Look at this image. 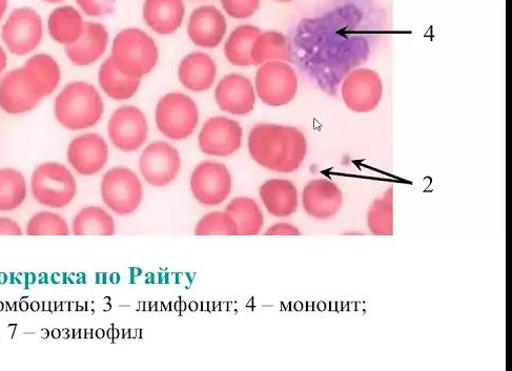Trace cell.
I'll use <instances>...</instances> for the list:
<instances>
[{
  "instance_id": "1",
  "label": "cell",
  "mask_w": 512,
  "mask_h": 371,
  "mask_svg": "<svg viewBox=\"0 0 512 371\" xmlns=\"http://www.w3.org/2000/svg\"><path fill=\"white\" fill-rule=\"evenodd\" d=\"M249 152L260 167L282 174L298 171L307 155L304 134L295 127L259 123L250 132Z\"/></svg>"
},
{
  "instance_id": "2",
  "label": "cell",
  "mask_w": 512,
  "mask_h": 371,
  "mask_svg": "<svg viewBox=\"0 0 512 371\" xmlns=\"http://www.w3.org/2000/svg\"><path fill=\"white\" fill-rule=\"evenodd\" d=\"M57 121L71 131L93 128L104 116V100L96 88L85 81L71 82L55 99Z\"/></svg>"
},
{
  "instance_id": "3",
  "label": "cell",
  "mask_w": 512,
  "mask_h": 371,
  "mask_svg": "<svg viewBox=\"0 0 512 371\" xmlns=\"http://www.w3.org/2000/svg\"><path fill=\"white\" fill-rule=\"evenodd\" d=\"M111 58L120 72L142 78L156 67L159 51L150 35L131 28L117 34L113 41Z\"/></svg>"
},
{
  "instance_id": "4",
  "label": "cell",
  "mask_w": 512,
  "mask_h": 371,
  "mask_svg": "<svg viewBox=\"0 0 512 371\" xmlns=\"http://www.w3.org/2000/svg\"><path fill=\"white\" fill-rule=\"evenodd\" d=\"M31 190L39 204L51 209H64L77 195V182L64 164L46 162L33 172Z\"/></svg>"
},
{
  "instance_id": "5",
  "label": "cell",
  "mask_w": 512,
  "mask_h": 371,
  "mask_svg": "<svg viewBox=\"0 0 512 371\" xmlns=\"http://www.w3.org/2000/svg\"><path fill=\"white\" fill-rule=\"evenodd\" d=\"M156 126L159 132L172 140L189 138L199 122L195 101L186 94L169 93L163 96L156 107Z\"/></svg>"
},
{
  "instance_id": "6",
  "label": "cell",
  "mask_w": 512,
  "mask_h": 371,
  "mask_svg": "<svg viewBox=\"0 0 512 371\" xmlns=\"http://www.w3.org/2000/svg\"><path fill=\"white\" fill-rule=\"evenodd\" d=\"M256 94L265 105L283 107L298 92V77L286 61H269L260 66L255 78Z\"/></svg>"
},
{
  "instance_id": "7",
  "label": "cell",
  "mask_w": 512,
  "mask_h": 371,
  "mask_svg": "<svg viewBox=\"0 0 512 371\" xmlns=\"http://www.w3.org/2000/svg\"><path fill=\"white\" fill-rule=\"evenodd\" d=\"M102 201L119 216L133 214L143 199L139 177L129 168L118 167L108 171L100 183Z\"/></svg>"
},
{
  "instance_id": "8",
  "label": "cell",
  "mask_w": 512,
  "mask_h": 371,
  "mask_svg": "<svg viewBox=\"0 0 512 371\" xmlns=\"http://www.w3.org/2000/svg\"><path fill=\"white\" fill-rule=\"evenodd\" d=\"M44 35L43 19L31 8L14 10L7 19L2 38L8 50L18 56L38 48Z\"/></svg>"
},
{
  "instance_id": "9",
  "label": "cell",
  "mask_w": 512,
  "mask_h": 371,
  "mask_svg": "<svg viewBox=\"0 0 512 371\" xmlns=\"http://www.w3.org/2000/svg\"><path fill=\"white\" fill-rule=\"evenodd\" d=\"M191 191L202 205L216 206L227 200L232 192V176L223 163L204 161L191 176Z\"/></svg>"
},
{
  "instance_id": "10",
  "label": "cell",
  "mask_w": 512,
  "mask_h": 371,
  "mask_svg": "<svg viewBox=\"0 0 512 371\" xmlns=\"http://www.w3.org/2000/svg\"><path fill=\"white\" fill-rule=\"evenodd\" d=\"M108 133L116 149L125 153H134L148 139L149 125L147 117L136 107H121L112 114L109 120Z\"/></svg>"
},
{
  "instance_id": "11",
  "label": "cell",
  "mask_w": 512,
  "mask_h": 371,
  "mask_svg": "<svg viewBox=\"0 0 512 371\" xmlns=\"http://www.w3.org/2000/svg\"><path fill=\"white\" fill-rule=\"evenodd\" d=\"M181 158L178 150L170 143L156 141L142 152L139 169L145 180L156 188L167 187L178 176Z\"/></svg>"
},
{
  "instance_id": "12",
  "label": "cell",
  "mask_w": 512,
  "mask_h": 371,
  "mask_svg": "<svg viewBox=\"0 0 512 371\" xmlns=\"http://www.w3.org/2000/svg\"><path fill=\"white\" fill-rule=\"evenodd\" d=\"M345 106L355 113L376 110L383 96L380 75L371 69H357L348 75L342 85Z\"/></svg>"
},
{
  "instance_id": "13",
  "label": "cell",
  "mask_w": 512,
  "mask_h": 371,
  "mask_svg": "<svg viewBox=\"0 0 512 371\" xmlns=\"http://www.w3.org/2000/svg\"><path fill=\"white\" fill-rule=\"evenodd\" d=\"M243 130L240 123L228 117H212L204 123L198 137L202 153L215 157H229L239 151Z\"/></svg>"
},
{
  "instance_id": "14",
  "label": "cell",
  "mask_w": 512,
  "mask_h": 371,
  "mask_svg": "<svg viewBox=\"0 0 512 371\" xmlns=\"http://www.w3.org/2000/svg\"><path fill=\"white\" fill-rule=\"evenodd\" d=\"M68 161L80 175L93 176L106 167L109 146L100 135L88 133L74 138L69 144Z\"/></svg>"
},
{
  "instance_id": "15",
  "label": "cell",
  "mask_w": 512,
  "mask_h": 371,
  "mask_svg": "<svg viewBox=\"0 0 512 371\" xmlns=\"http://www.w3.org/2000/svg\"><path fill=\"white\" fill-rule=\"evenodd\" d=\"M219 109L235 116L250 114L255 107L256 92L252 81L240 74L224 76L215 90Z\"/></svg>"
},
{
  "instance_id": "16",
  "label": "cell",
  "mask_w": 512,
  "mask_h": 371,
  "mask_svg": "<svg viewBox=\"0 0 512 371\" xmlns=\"http://www.w3.org/2000/svg\"><path fill=\"white\" fill-rule=\"evenodd\" d=\"M302 204L305 213L310 217L329 220L339 214L343 195L335 182L329 179H315L305 185Z\"/></svg>"
},
{
  "instance_id": "17",
  "label": "cell",
  "mask_w": 512,
  "mask_h": 371,
  "mask_svg": "<svg viewBox=\"0 0 512 371\" xmlns=\"http://www.w3.org/2000/svg\"><path fill=\"white\" fill-rule=\"evenodd\" d=\"M227 30V19L214 6L197 8L193 11L188 25V34L192 43L203 49L217 48L222 43Z\"/></svg>"
},
{
  "instance_id": "18",
  "label": "cell",
  "mask_w": 512,
  "mask_h": 371,
  "mask_svg": "<svg viewBox=\"0 0 512 371\" xmlns=\"http://www.w3.org/2000/svg\"><path fill=\"white\" fill-rule=\"evenodd\" d=\"M40 99L34 94L23 68L15 69L0 80V108L8 114H25L35 109Z\"/></svg>"
},
{
  "instance_id": "19",
  "label": "cell",
  "mask_w": 512,
  "mask_h": 371,
  "mask_svg": "<svg viewBox=\"0 0 512 371\" xmlns=\"http://www.w3.org/2000/svg\"><path fill=\"white\" fill-rule=\"evenodd\" d=\"M109 33L104 25L85 23L83 33L73 44L66 46V54L71 63L78 67H88L96 63L107 51Z\"/></svg>"
},
{
  "instance_id": "20",
  "label": "cell",
  "mask_w": 512,
  "mask_h": 371,
  "mask_svg": "<svg viewBox=\"0 0 512 371\" xmlns=\"http://www.w3.org/2000/svg\"><path fill=\"white\" fill-rule=\"evenodd\" d=\"M217 76L215 60L203 52H194L181 60L178 78L181 85L194 93L209 91Z\"/></svg>"
},
{
  "instance_id": "21",
  "label": "cell",
  "mask_w": 512,
  "mask_h": 371,
  "mask_svg": "<svg viewBox=\"0 0 512 371\" xmlns=\"http://www.w3.org/2000/svg\"><path fill=\"white\" fill-rule=\"evenodd\" d=\"M142 15L152 31L168 36L181 27L186 16V7L183 0H146Z\"/></svg>"
},
{
  "instance_id": "22",
  "label": "cell",
  "mask_w": 512,
  "mask_h": 371,
  "mask_svg": "<svg viewBox=\"0 0 512 371\" xmlns=\"http://www.w3.org/2000/svg\"><path fill=\"white\" fill-rule=\"evenodd\" d=\"M259 195L266 211L274 217H290L298 210V190L290 180L271 179L265 181L259 189Z\"/></svg>"
},
{
  "instance_id": "23",
  "label": "cell",
  "mask_w": 512,
  "mask_h": 371,
  "mask_svg": "<svg viewBox=\"0 0 512 371\" xmlns=\"http://www.w3.org/2000/svg\"><path fill=\"white\" fill-rule=\"evenodd\" d=\"M22 68L29 86L40 100L52 94L60 84L59 65L50 55L37 54L28 59Z\"/></svg>"
},
{
  "instance_id": "24",
  "label": "cell",
  "mask_w": 512,
  "mask_h": 371,
  "mask_svg": "<svg viewBox=\"0 0 512 371\" xmlns=\"http://www.w3.org/2000/svg\"><path fill=\"white\" fill-rule=\"evenodd\" d=\"M99 85L111 99L124 101L134 97L140 87L141 78L120 72L111 57L104 61L98 73Z\"/></svg>"
},
{
  "instance_id": "25",
  "label": "cell",
  "mask_w": 512,
  "mask_h": 371,
  "mask_svg": "<svg viewBox=\"0 0 512 371\" xmlns=\"http://www.w3.org/2000/svg\"><path fill=\"white\" fill-rule=\"evenodd\" d=\"M84 19L77 9L64 6L55 9L49 16L48 29L53 40L59 45L69 46L84 30Z\"/></svg>"
},
{
  "instance_id": "26",
  "label": "cell",
  "mask_w": 512,
  "mask_h": 371,
  "mask_svg": "<svg viewBox=\"0 0 512 371\" xmlns=\"http://www.w3.org/2000/svg\"><path fill=\"white\" fill-rule=\"evenodd\" d=\"M253 66L269 61H290L292 49L288 37L277 31L261 32L251 51Z\"/></svg>"
},
{
  "instance_id": "27",
  "label": "cell",
  "mask_w": 512,
  "mask_h": 371,
  "mask_svg": "<svg viewBox=\"0 0 512 371\" xmlns=\"http://www.w3.org/2000/svg\"><path fill=\"white\" fill-rule=\"evenodd\" d=\"M225 212L235 221L238 236H256L263 228V213L254 199L237 197L230 202Z\"/></svg>"
},
{
  "instance_id": "28",
  "label": "cell",
  "mask_w": 512,
  "mask_h": 371,
  "mask_svg": "<svg viewBox=\"0 0 512 371\" xmlns=\"http://www.w3.org/2000/svg\"><path fill=\"white\" fill-rule=\"evenodd\" d=\"M261 34L258 27L242 25L236 28L224 45V55L236 67H252L251 51L256 38Z\"/></svg>"
},
{
  "instance_id": "29",
  "label": "cell",
  "mask_w": 512,
  "mask_h": 371,
  "mask_svg": "<svg viewBox=\"0 0 512 371\" xmlns=\"http://www.w3.org/2000/svg\"><path fill=\"white\" fill-rule=\"evenodd\" d=\"M74 236H113L114 219L98 206H88L81 210L72 223Z\"/></svg>"
},
{
  "instance_id": "30",
  "label": "cell",
  "mask_w": 512,
  "mask_h": 371,
  "mask_svg": "<svg viewBox=\"0 0 512 371\" xmlns=\"http://www.w3.org/2000/svg\"><path fill=\"white\" fill-rule=\"evenodd\" d=\"M28 194L24 175L14 169H0V212L9 213L22 205Z\"/></svg>"
},
{
  "instance_id": "31",
  "label": "cell",
  "mask_w": 512,
  "mask_h": 371,
  "mask_svg": "<svg viewBox=\"0 0 512 371\" xmlns=\"http://www.w3.org/2000/svg\"><path fill=\"white\" fill-rule=\"evenodd\" d=\"M368 230L376 236L394 235V189L375 199L367 213Z\"/></svg>"
},
{
  "instance_id": "32",
  "label": "cell",
  "mask_w": 512,
  "mask_h": 371,
  "mask_svg": "<svg viewBox=\"0 0 512 371\" xmlns=\"http://www.w3.org/2000/svg\"><path fill=\"white\" fill-rule=\"evenodd\" d=\"M28 236H69V224L63 216L51 212L35 214L27 224Z\"/></svg>"
},
{
  "instance_id": "33",
  "label": "cell",
  "mask_w": 512,
  "mask_h": 371,
  "mask_svg": "<svg viewBox=\"0 0 512 371\" xmlns=\"http://www.w3.org/2000/svg\"><path fill=\"white\" fill-rule=\"evenodd\" d=\"M196 236H238L237 225L227 212H212L196 225Z\"/></svg>"
},
{
  "instance_id": "34",
  "label": "cell",
  "mask_w": 512,
  "mask_h": 371,
  "mask_svg": "<svg viewBox=\"0 0 512 371\" xmlns=\"http://www.w3.org/2000/svg\"><path fill=\"white\" fill-rule=\"evenodd\" d=\"M222 8L235 19L252 17L260 7V0H221Z\"/></svg>"
},
{
  "instance_id": "35",
  "label": "cell",
  "mask_w": 512,
  "mask_h": 371,
  "mask_svg": "<svg viewBox=\"0 0 512 371\" xmlns=\"http://www.w3.org/2000/svg\"><path fill=\"white\" fill-rule=\"evenodd\" d=\"M78 7L90 17H104L114 11L116 0H76Z\"/></svg>"
},
{
  "instance_id": "36",
  "label": "cell",
  "mask_w": 512,
  "mask_h": 371,
  "mask_svg": "<svg viewBox=\"0 0 512 371\" xmlns=\"http://www.w3.org/2000/svg\"><path fill=\"white\" fill-rule=\"evenodd\" d=\"M265 236H301L297 226L291 223H277L266 231Z\"/></svg>"
},
{
  "instance_id": "37",
  "label": "cell",
  "mask_w": 512,
  "mask_h": 371,
  "mask_svg": "<svg viewBox=\"0 0 512 371\" xmlns=\"http://www.w3.org/2000/svg\"><path fill=\"white\" fill-rule=\"evenodd\" d=\"M20 225L8 217H0V236H22Z\"/></svg>"
},
{
  "instance_id": "38",
  "label": "cell",
  "mask_w": 512,
  "mask_h": 371,
  "mask_svg": "<svg viewBox=\"0 0 512 371\" xmlns=\"http://www.w3.org/2000/svg\"><path fill=\"white\" fill-rule=\"evenodd\" d=\"M8 63V58L5 50L0 46V75L5 71Z\"/></svg>"
},
{
  "instance_id": "39",
  "label": "cell",
  "mask_w": 512,
  "mask_h": 371,
  "mask_svg": "<svg viewBox=\"0 0 512 371\" xmlns=\"http://www.w3.org/2000/svg\"><path fill=\"white\" fill-rule=\"evenodd\" d=\"M8 9V0H0V20L3 19Z\"/></svg>"
},
{
  "instance_id": "40",
  "label": "cell",
  "mask_w": 512,
  "mask_h": 371,
  "mask_svg": "<svg viewBox=\"0 0 512 371\" xmlns=\"http://www.w3.org/2000/svg\"><path fill=\"white\" fill-rule=\"evenodd\" d=\"M44 2H47L50 4H58L60 2H64V0H44Z\"/></svg>"
},
{
  "instance_id": "41",
  "label": "cell",
  "mask_w": 512,
  "mask_h": 371,
  "mask_svg": "<svg viewBox=\"0 0 512 371\" xmlns=\"http://www.w3.org/2000/svg\"><path fill=\"white\" fill-rule=\"evenodd\" d=\"M276 2H279V3H291V2H293V0H276Z\"/></svg>"
}]
</instances>
